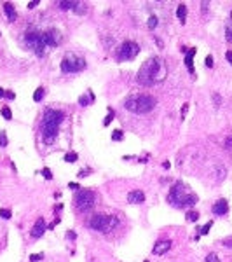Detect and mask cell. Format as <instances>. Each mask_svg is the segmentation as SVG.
I'll use <instances>...</instances> for the list:
<instances>
[{
    "label": "cell",
    "mask_w": 232,
    "mask_h": 262,
    "mask_svg": "<svg viewBox=\"0 0 232 262\" xmlns=\"http://www.w3.org/2000/svg\"><path fill=\"white\" fill-rule=\"evenodd\" d=\"M211 226H213V222H211V220H210V222L206 224L204 227H201V229H199V234H201V236H206V234H208V232H210Z\"/></svg>",
    "instance_id": "obj_23"
},
{
    "label": "cell",
    "mask_w": 232,
    "mask_h": 262,
    "mask_svg": "<svg viewBox=\"0 0 232 262\" xmlns=\"http://www.w3.org/2000/svg\"><path fill=\"white\" fill-rule=\"evenodd\" d=\"M61 40H63L61 31L56 30V28H51V30L44 31V42L49 47H58V45L61 44Z\"/></svg>",
    "instance_id": "obj_10"
},
{
    "label": "cell",
    "mask_w": 232,
    "mask_h": 262,
    "mask_svg": "<svg viewBox=\"0 0 232 262\" xmlns=\"http://www.w3.org/2000/svg\"><path fill=\"white\" fill-rule=\"evenodd\" d=\"M2 96H5V91H4L2 88H0V98H2Z\"/></svg>",
    "instance_id": "obj_44"
},
{
    "label": "cell",
    "mask_w": 232,
    "mask_h": 262,
    "mask_svg": "<svg viewBox=\"0 0 232 262\" xmlns=\"http://www.w3.org/2000/svg\"><path fill=\"white\" fill-rule=\"evenodd\" d=\"M5 98H9V100H14V98H16V94H14L12 91H5Z\"/></svg>",
    "instance_id": "obj_37"
},
{
    "label": "cell",
    "mask_w": 232,
    "mask_h": 262,
    "mask_svg": "<svg viewBox=\"0 0 232 262\" xmlns=\"http://www.w3.org/2000/svg\"><path fill=\"white\" fill-rule=\"evenodd\" d=\"M223 245H225V246H232V240H225V241H223Z\"/></svg>",
    "instance_id": "obj_42"
},
{
    "label": "cell",
    "mask_w": 232,
    "mask_h": 262,
    "mask_svg": "<svg viewBox=\"0 0 232 262\" xmlns=\"http://www.w3.org/2000/svg\"><path fill=\"white\" fill-rule=\"evenodd\" d=\"M0 217L5 218V220H9V218L12 217V213H11V210H7V208H0Z\"/></svg>",
    "instance_id": "obj_24"
},
{
    "label": "cell",
    "mask_w": 232,
    "mask_h": 262,
    "mask_svg": "<svg viewBox=\"0 0 232 262\" xmlns=\"http://www.w3.org/2000/svg\"><path fill=\"white\" fill-rule=\"evenodd\" d=\"M66 236H68V240H75V238H77V234H75L73 231H68V232H66Z\"/></svg>",
    "instance_id": "obj_39"
},
{
    "label": "cell",
    "mask_w": 232,
    "mask_h": 262,
    "mask_svg": "<svg viewBox=\"0 0 232 262\" xmlns=\"http://www.w3.org/2000/svg\"><path fill=\"white\" fill-rule=\"evenodd\" d=\"M145 201V194L141 191H131L129 194H127V203L131 204H140Z\"/></svg>",
    "instance_id": "obj_13"
},
{
    "label": "cell",
    "mask_w": 232,
    "mask_h": 262,
    "mask_svg": "<svg viewBox=\"0 0 232 262\" xmlns=\"http://www.w3.org/2000/svg\"><path fill=\"white\" fill-rule=\"evenodd\" d=\"M42 98H44V88H39L35 93H33V100H35V102H40Z\"/></svg>",
    "instance_id": "obj_22"
},
{
    "label": "cell",
    "mask_w": 232,
    "mask_h": 262,
    "mask_svg": "<svg viewBox=\"0 0 232 262\" xmlns=\"http://www.w3.org/2000/svg\"><path fill=\"white\" fill-rule=\"evenodd\" d=\"M25 44H26L31 51H35L39 56H42V54H44V47H45L44 33L39 31L37 28H30V30L25 33Z\"/></svg>",
    "instance_id": "obj_6"
},
{
    "label": "cell",
    "mask_w": 232,
    "mask_h": 262,
    "mask_svg": "<svg viewBox=\"0 0 232 262\" xmlns=\"http://www.w3.org/2000/svg\"><path fill=\"white\" fill-rule=\"evenodd\" d=\"M213 56H206V67L208 68H213Z\"/></svg>",
    "instance_id": "obj_33"
},
{
    "label": "cell",
    "mask_w": 232,
    "mask_h": 262,
    "mask_svg": "<svg viewBox=\"0 0 232 262\" xmlns=\"http://www.w3.org/2000/svg\"><path fill=\"white\" fill-rule=\"evenodd\" d=\"M147 26H149V28H155V26H157V18H155V16H150L149 21H147Z\"/></svg>",
    "instance_id": "obj_27"
},
{
    "label": "cell",
    "mask_w": 232,
    "mask_h": 262,
    "mask_svg": "<svg viewBox=\"0 0 232 262\" xmlns=\"http://www.w3.org/2000/svg\"><path fill=\"white\" fill-rule=\"evenodd\" d=\"M164 77H166V65L161 58L147 60L136 74V80L141 86H154L164 80Z\"/></svg>",
    "instance_id": "obj_1"
},
{
    "label": "cell",
    "mask_w": 232,
    "mask_h": 262,
    "mask_svg": "<svg viewBox=\"0 0 232 262\" xmlns=\"http://www.w3.org/2000/svg\"><path fill=\"white\" fill-rule=\"evenodd\" d=\"M194 54H196V49H190V53H187L185 56V65L190 74H194Z\"/></svg>",
    "instance_id": "obj_16"
},
{
    "label": "cell",
    "mask_w": 232,
    "mask_h": 262,
    "mask_svg": "<svg viewBox=\"0 0 232 262\" xmlns=\"http://www.w3.org/2000/svg\"><path fill=\"white\" fill-rule=\"evenodd\" d=\"M140 53V45L133 42V40H126L121 44L117 51V60L119 61H126V60H135L136 54Z\"/></svg>",
    "instance_id": "obj_9"
},
{
    "label": "cell",
    "mask_w": 232,
    "mask_h": 262,
    "mask_svg": "<svg viewBox=\"0 0 232 262\" xmlns=\"http://www.w3.org/2000/svg\"><path fill=\"white\" fill-rule=\"evenodd\" d=\"M89 227L94 229V231H100V232H108V231H114L115 227H117L119 220L117 217H112V215H92L89 218Z\"/></svg>",
    "instance_id": "obj_5"
},
{
    "label": "cell",
    "mask_w": 232,
    "mask_h": 262,
    "mask_svg": "<svg viewBox=\"0 0 232 262\" xmlns=\"http://www.w3.org/2000/svg\"><path fill=\"white\" fill-rule=\"evenodd\" d=\"M187 110H188V103H185L183 107H182V119H183V117L187 116Z\"/></svg>",
    "instance_id": "obj_35"
},
{
    "label": "cell",
    "mask_w": 232,
    "mask_h": 262,
    "mask_svg": "<svg viewBox=\"0 0 232 262\" xmlns=\"http://www.w3.org/2000/svg\"><path fill=\"white\" fill-rule=\"evenodd\" d=\"M42 257H44L42 253H31V255H30V260H31V262H39V260H42Z\"/></svg>",
    "instance_id": "obj_30"
},
{
    "label": "cell",
    "mask_w": 232,
    "mask_h": 262,
    "mask_svg": "<svg viewBox=\"0 0 232 262\" xmlns=\"http://www.w3.org/2000/svg\"><path fill=\"white\" fill-rule=\"evenodd\" d=\"M225 147H227V149H230V147H232V136L227 138V142H225Z\"/></svg>",
    "instance_id": "obj_41"
},
{
    "label": "cell",
    "mask_w": 232,
    "mask_h": 262,
    "mask_svg": "<svg viewBox=\"0 0 232 262\" xmlns=\"http://www.w3.org/2000/svg\"><path fill=\"white\" fill-rule=\"evenodd\" d=\"M0 114H2V116H4L7 121H9V119H12V112H11V108H9V107H2Z\"/></svg>",
    "instance_id": "obj_21"
},
{
    "label": "cell",
    "mask_w": 232,
    "mask_h": 262,
    "mask_svg": "<svg viewBox=\"0 0 232 262\" xmlns=\"http://www.w3.org/2000/svg\"><path fill=\"white\" fill-rule=\"evenodd\" d=\"M77 4H79V2H59V9L68 11V9H72V7H77Z\"/></svg>",
    "instance_id": "obj_18"
},
{
    "label": "cell",
    "mask_w": 232,
    "mask_h": 262,
    "mask_svg": "<svg viewBox=\"0 0 232 262\" xmlns=\"http://www.w3.org/2000/svg\"><path fill=\"white\" fill-rule=\"evenodd\" d=\"M168 201H169L173 206H176V208H185V206L196 204L197 198H196V194H190V192L185 191V185L182 182H176L175 185L171 187Z\"/></svg>",
    "instance_id": "obj_4"
},
{
    "label": "cell",
    "mask_w": 232,
    "mask_h": 262,
    "mask_svg": "<svg viewBox=\"0 0 232 262\" xmlns=\"http://www.w3.org/2000/svg\"><path fill=\"white\" fill-rule=\"evenodd\" d=\"M37 5H39V0H33V2H30V4H28V9H35Z\"/></svg>",
    "instance_id": "obj_38"
},
{
    "label": "cell",
    "mask_w": 232,
    "mask_h": 262,
    "mask_svg": "<svg viewBox=\"0 0 232 262\" xmlns=\"http://www.w3.org/2000/svg\"><path fill=\"white\" fill-rule=\"evenodd\" d=\"M197 218H199V213H197V212H188V213H187V220H188V222H197Z\"/></svg>",
    "instance_id": "obj_25"
},
{
    "label": "cell",
    "mask_w": 232,
    "mask_h": 262,
    "mask_svg": "<svg viewBox=\"0 0 232 262\" xmlns=\"http://www.w3.org/2000/svg\"><path fill=\"white\" fill-rule=\"evenodd\" d=\"M4 11L5 14H7V18H9V21H16V18H18V14H16V9H14V5L9 4V2H5L4 4Z\"/></svg>",
    "instance_id": "obj_15"
},
{
    "label": "cell",
    "mask_w": 232,
    "mask_h": 262,
    "mask_svg": "<svg viewBox=\"0 0 232 262\" xmlns=\"http://www.w3.org/2000/svg\"><path fill=\"white\" fill-rule=\"evenodd\" d=\"M77 159H79V155L75 154V152H68V154H65V161H66V163H75Z\"/></svg>",
    "instance_id": "obj_20"
},
{
    "label": "cell",
    "mask_w": 232,
    "mask_h": 262,
    "mask_svg": "<svg viewBox=\"0 0 232 262\" xmlns=\"http://www.w3.org/2000/svg\"><path fill=\"white\" fill-rule=\"evenodd\" d=\"M68 187H70L72 191H77V189H80V185H79V183H73V182H70V183H68Z\"/></svg>",
    "instance_id": "obj_36"
},
{
    "label": "cell",
    "mask_w": 232,
    "mask_h": 262,
    "mask_svg": "<svg viewBox=\"0 0 232 262\" xmlns=\"http://www.w3.org/2000/svg\"><path fill=\"white\" fill-rule=\"evenodd\" d=\"M176 16L180 18V21L183 23V21H185V16H187V5L180 4V5H178V9H176Z\"/></svg>",
    "instance_id": "obj_17"
},
{
    "label": "cell",
    "mask_w": 232,
    "mask_h": 262,
    "mask_svg": "<svg viewBox=\"0 0 232 262\" xmlns=\"http://www.w3.org/2000/svg\"><path fill=\"white\" fill-rule=\"evenodd\" d=\"M63 119H65V114L61 110H54V108H47L45 110L44 119H42V138H44L45 143L54 142Z\"/></svg>",
    "instance_id": "obj_2"
},
{
    "label": "cell",
    "mask_w": 232,
    "mask_h": 262,
    "mask_svg": "<svg viewBox=\"0 0 232 262\" xmlns=\"http://www.w3.org/2000/svg\"><path fill=\"white\" fill-rule=\"evenodd\" d=\"M122 138H124V133L121 129H115L114 133H112V140H114V142H121Z\"/></svg>",
    "instance_id": "obj_19"
},
{
    "label": "cell",
    "mask_w": 232,
    "mask_h": 262,
    "mask_svg": "<svg viewBox=\"0 0 232 262\" xmlns=\"http://www.w3.org/2000/svg\"><path fill=\"white\" fill-rule=\"evenodd\" d=\"M155 103L157 100L150 94H133L124 102V107L135 114H149L150 110H154Z\"/></svg>",
    "instance_id": "obj_3"
},
{
    "label": "cell",
    "mask_w": 232,
    "mask_h": 262,
    "mask_svg": "<svg viewBox=\"0 0 232 262\" xmlns=\"http://www.w3.org/2000/svg\"><path fill=\"white\" fill-rule=\"evenodd\" d=\"M225 33H227V40H229V42H232V28L230 26L225 28Z\"/></svg>",
    "instance_id": "obj_34"
},
{
    "label": "cell",
    "mask_w": 232,
    "mask_h": 262,
    "mask_svg": "<svg viewBox=\"0 0 232 262\" xmlns=\"http://www.w3.org/2000/svg\"><path fill=\"white\" fill-rule=\"evenodd\" d=\"M84 68H86V60L79 58V56H75L72 53H68L61 60V70L66 72V74H77V72L84 70Z\"/></svg>",
    "instance_id": "obj_7"
},
{
    "label": "cell",
    "mask_w": 232,
    "mask_h": 262,
    "mask_svg": "<svg viewBox=\"0 0 232 262\" xmlns=\"http://www.w3.org/2000/svg\"><path fill=\"white\" fill-rule=\"evenodd\" d=\"M206 262H218V257H216V253H210V255L206 257Z\"/></svg>",
    "instance_id": "obj_32"
},
{
    "label": "cell",
    "mask_w": 232,
    "mask_h": 262,
    "mask_svg": "<svg viewBox=\"0 0 232 262\" xmlns=\"http://www.w3.org/2000/svg\"><path fill=\"white\" fill-rule=\"evenodd\" d=\"M42 175H44L45 180H51V178H53V173H51V169H49V168H44V169H42Z\"/></svg>",
    "instance_id": "obj_31"
},
{
    "label": "cell",
    "mask_w": 232,
    "mask_h": 262,
    "mask_svg": "<svg viewBox=\"0 0 232 262\" xmlns=\"http://www.w3.org/2000/svg\"><path fill=\"white\" fill-rule=\"evenodd\" d=\"M211 212H213L215 215H225L229 212V204H227V201L225 199H220V201H216V203L213 204V208H211Z\"/></svg>",
    "instance_id": "obj_11"
},
{
    "label": "cell",
    "mask_w": 232,
    "mask_h": 262,
    "mask_svg": "<svg viewBox=\"0 0 232 262\" xmlns=\"http://www.w3.org/2000/svg\"><path fill=\"white\" fill-rule=\"evenodd\" d=\"M5 145H7V135H5V131H0V147Z\"/></svg>",
    "instance_id": "obj_28"
},
{
    "label": "cell",
    "mask_w": 232,
    "mask_h": 262,
    "mask_svg": "<svg viewBox=\"0 0 232 262\" xmlns=\"http://www.w3.org/2000/svg\"><path fill=\"white\" fill-rule=\"evenodd\" d=\"M162 166H164V169H169V163H168V161H164V163H162Z\"/></svg>",
    "instance_id": "obj_43"
},
{
    "label": "cell",
    "mask_w": 232,
    "mask_h": 262,
    "mask_svg": "<svg viewBox=\"0 0 232 262\" xmlns=\"http://www.w3.org/2000/svg\"><path fill=\"white\" fill-rule=\"evenodd\" d=\"M112 119H114V110L110 108V110H108V116H107L105 119H103V124H105V126H108L110 122H112Z\"/></svg>",
    "instance_id": "obj_26"
},
{
    "label": "cell",
    "mask_w": 232,
    "mask_h": 262,
    "mask_svg": "<svg viewBox=\"0 0 232 262\" xmlns=\"http://www.w3.org/2000/svg\"><path fill=\"white\" fill-rule=\"evenodd\" d=\"M169 248H171V241H169V240L157 241V243H155V246H154V253H155V255H162V253H166Z\"/></svg>",
    "instance_id": "obj_14"
},
{
    "label": "cell",
    "mask_w": 232,
    "mask_h": 262,
    "mask_svg": "<svg viewBox=\"0 0 232 262\" xmlns=\"http://www.w3.org/2000/svg\"><path fill=\"white\" fill-rule=\"evenodd\" d=\"M45 229H47V227H45L44 218L40 217L39 220L35 222V226L31 227V236H33V238H40V236L44 234V231H45Z\"/></svg>",
    "instance_id": "obj_12"
},
{
    "label": "cell",
    "mask_w": 232,
    "mask_h": 262,
    "mask_svg": "<svg viewBox=\"0 0 232 262\" xmlns=\"http://www.w3.org/2000/svg\"><path fill=\"white\" fill-rule=\"evenodd\" d=\"M225 58H227L229 63H232V51H227V53H225Z\"/></svg>",
    "instance_id": "obj_40"
},
{
    "label": "cell",
    "mask_w": 232,
    "mask_h": 262,
    "mask_svg": "<svg viewBox=\"0 0 232 262\" xmlns=\"http://www.w3.org/2000/svg\"><path fill=\"white\" fill-rule=\"evenodd\" d=\"M73 203L80 212H89V210L94 206V192L89 191V189H80V191L75 194Z\"/></svg>",
    "instance_id": "obj_8"
},
{
    "label": "cell",
    "mask_w": 232,
    "mask_h": 262,
    "mask_svg": "<svg viewBox=\"0 0 232 262\" xmlns=\"http://www.w3.org/2000/svg\"><path fill=\"white\" fill-rule=\"evenodd\" d=\"M89 102H91V100H89V96H79V103L82 105V107H88Z\"/></svg>",
    "instance_id": "obj_29"
}]
</instances>
